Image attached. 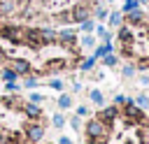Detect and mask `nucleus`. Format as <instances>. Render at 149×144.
I'll return each instance as SVG.
<instances>
[{"mask_svg":"<svg viewBox=\"0 0 149 144\" xmlns=\"http://www.w3.org/2000/svg\"><path fill=\"white\" fill-rule=\"evenodd\" d=\"M0 37L7 39L14 46H23L26 44V26H16V23H5L0 26Z\"/></svg>","mask_w":149,"mask_h":144,"instance_id":"f257e3e1","label":"nucleus"},{"mask_svg":"<svg viewBox=\"0 0 149 144\" xmlns=\"http://www.w3.org/2000/svg\"><path fill=\"white\" fill-rule=\"evenodd\" d=\"M21 132H23V137H26V144H40V142L44 139V132H47V130H44V123H42L40 118H37V121H30V118H28V121L23 123V130H21Z\"/></svg>","mask_w":149,"mask_h":144,"instance_id":"f03ea898","label":"nucleus"},{"mask_svg":"<svg viewBox=\"0 0 149 144\" xmlns=\"http://www.w3.org/2000/svg\"><path fill=\"white\" fill-rule=\"evenodd\" d=\"M86 139H100V137H109V125H105L98 116H88L86 125H84Z\"/></svg>","mask_w":149,"mask_h":144,"instance_id":"7ed1b4c3","label":"nucleus"},{"mask_svg":"<svg viewBox=\"0 0 149 144\" xmlns=\"http://www.w3.org/2000/svg\"><path fill=\"white\" fill-rule=\"evenodd\" d=\"M116 39H119V44H121V51L128 56L130 49H133V42H135V30H133V26L123 23L121 28H116Z\"/></svg>","mask_w":149,"mask_h":144,"instance_id":"20e7f679","label":"nucleus"},{"mask_svg":"<svg viewBox=\"0 0 149 144\" xmlns=\"http://www.w3.org/2000/svg\"><path fill=\"white\" fill-rule=\"evenodd\" d=\"M5 63H7V67H9L12 72H16V77H26V74H30V72H33V65H30V60H28V58L9 56Z\"/></svg>","mask_w":149,"mask_h":144,"instance_id":"39448f33","label":"nucleus"},{"mask_svg":"<svg viewBox=\"0 0 149 144\" xmlns=\"http://www.w3.org/2000/svg\"><path fill=\"white\" fill-rule=\"evenodd\" d=\"M70 16H72V23H81V21L91 19L93 16V2H77L70 9Z\"/></svg>","mask_w":149,"mask_h":144,"instance_id":"423d86ee","label":"nucleus"},{"mask_svg":"<svg viewBox=\"0 0 149 144\" xmlns=\"http://www.w3.org/2000/svg\"><path fill=\"white\" fill-rule=\"evenodd\" d=\"M144 114H147V111H142V109L133 102V98H128V102L123 105V116H126V121H128V123H142V121H144Z\"/></svg>","mask_w":149,"mask_h":144,"instance_id":"0eeeda50","label":"nucleus"},{"mask_svg":"<svg viewBox=\"0 0 149 144\" xmlns=\"http://www.w3.org/2000/svg\"><path fill=\"white\" fill-rule=\"evenodd\" d=\"M58 44L68 46V49H77V30L74 28H61L58 30Z\"/></svg>","mask_w":149,"mask_h":144,"instance_id":"6e6552de","label":"nucleus"},{"mask_svg":"<svg viewBox=\"0 0 149 144\" xmlns=\"http://www.w3.org/2000/svg\"><path fill=\"white\" fill-rule=\"evenodd\" d=\"M119 114H121V109L116 107V105H105L102 109H100V114H98V118L105 123V125H114L116 123V118H119Z\"/></svg>","mask_w":149,"mask_h":144,"instance_id":"1a4fd4ad","label":"nucleus"},{"mask_svg":"<svg viewBox=\"0 0 149 144\" xmlns=\"http://www.w3.org/2000/svg\"><path fill=\"white\" fill-rule=\"evenodd\" d=\"M68 67H70V63H68L65 58H51V60L44 63L42 72H44V74H58V72H63V70H68Z\"/></svg>","mask_w":149,"mask_h":144,"instance_id":"9d476101","label":"nucleus"},{"mask_svg":"<svg viewBox=\"0 0 149 144\" xmlns=\"http://www.w3.org/2000/svg\"><path fill=\"white\" fill-rule=\"evenodd\" d=\"M147 21V14H144V9L142 7H137V9H130L128 14H123V23H128V26H142Z\"/></svg>","mask_w":149,"mask_h":144,"instance_id":"9b49d317","label":"nucleus"},{"mask_svg":"<svg viewBox=\"0 0 149 144\" xmlns=\"http://www.w3.org/2000/svg\"><path fill=\"white\" fill-rule=\"evenodd\" d=\"M26 44L33 46V49H42V46H44L42 35H40V28H28V26H26Z\"/></svg>","mask_w":149,"mask_h":144,"instance_id":"f8f14e48","label":"nucleus"},{"mask_svg":"<svg viewBox=\"0 0 149 144\" xmlns=\"http://www.w3.org/2000/svg\"><path fill=\"white\" fill-rule=\"evenodd\" d=\"M21 111L30 118V121H37V118H42V105H35V102H23V107H21Z\"/></svg>","mask_w":149,"mask_h":144,"instance_id":"ddd939ff","label":"nucleus"},{"mask_svg":"<svg viewBox=\"0 0 149 144\" xmlns=\"http://www.w3.org/2000/svg\"><path fill=\"white\" fill-rule=\"evenodd\" d=\"M40 35H42V42H44V46H49V44H56L58 42V30L56 28H40Z\"/></svg>","mask_w":149,"mask_h":144,"instance_id":"4468645a","label":"nucleus"},{"mask_svg":"<svg viewBox=\"0 0 149 144\" xmlns=\"http://www.w3.org/2000/svg\"><path fill=\"white\" fill-rule=\"evenodd\" d=\"M88 102H91V105H95L98 109H102V107L107 105V100H105V93H102L100 88H91V91H88Z\"/></svg>","mask_w":149,"mask_h":144,"instance_id":"2eb2a0df","label":"nucleus"},{"mask_svg":"<svg viewBox=\"0 0 149 144\" xmlns=\"http://www.w3.org/2000/svg\"><path fill=\"white\" fill-rule=\"evenodd\" d=\"M93 35H95V39H100V42H112V33H109V28H107L105 23H95Z\"/></svg>","mask_w":149,"mask_h":144,"instance_id":"dca6fc26","label":"nucleus"},{"mask_svg":"<svg viewBox=\"0 0 149 144\" xmlns=\"http://www.w3.org/2000/svg\"><path fill=\"white\" fill-rule=\"evenodd\" d=\"M56 105H58V109H61V111H68V109H72V107H74V98H72L70 93H65V91H63V93L58 95Z\"/></svg>","mask_w":149,"mask_h":144,"instance_id":"f3484780","label":"nucleus"},{"mask_svg":"<svg viewBox=\"0 0 149 144\" xmlns=\"http://www.w3.org/2000/svg\"><path fill=\"white\" fill-rule=\"evenodd\" d=\"M123 26V14L121 9H112L109 16H107V28H121Z\"/></svg>","mask_w":149,"mask_h":144,"instance_id":"a211bd4d","label":"nucleus"},{"mask_svg":"<svg viewBox=\"0 0 149 144\" xmlns=\"http://www.w3.org/2000/svg\"><path fill=\"white\" fill-rule=\"evenodd\" d=\"M79 46H81V49H88V51H93V49L98 46V39H95V35H93V33H81Z\"/></svg>","mask_w":149,"mask_h":144,"instance_id":"6ab92c4d","label":"nucleus"},{"mask_svg":"<svg viewBox=\"0 0 149 144\" xmlns=\"http://www.w3.org/2000/svg\"><path fill=\"white\" fill-rule=\"evenodd\" d=\"M112 51H114V44H112V42H100V44L93 49V56L100 60V58H105V56L112 53Z\"/></svg>","mask_w":149,"mask_h":144,"instance_id":"aec40b11","label":"nucleus"},{"mask_svg":"<svg viewBox=\"0 0 149 144\" xmlns=\"http://www.w3.org/2000/svg\"><path fill=\"white\" fill-rule=\"evenodd\" d=\"M95 63H98V58L91 53V56H86V58H81L79 63H77V67L81 70V72H91L93 67H95Z\"/></svg>","mask_w":149,"mask_h":144,"instance_id":"412c9836","label":"nucleus"},{"mask_svg":"<svg viewBox=\"0 0 149 144\" xmlns=\"http://www.w3.org/2000/svg\"><path fill=\"white\" fill-rule=\"evenodd\" d=\"M16 12V0H0V16H9Z\"/></svg>","mask_w":149,"mask_h":144,"instance_id":"4be33fe9","label":"nucleus"},{"mask_svg":"<svg viewBox=\"0 0 149 144\" xmlns=\"http://www.w3.org/2000/svg\"><path fill=\"white\" fill-rule=\"evenodd\" d=\"M109 12H112V9H107L105 5H95V7H93V19L102 23V21H107V16H109Z\"/></svg>","mask_w":149,"mask_h":144,"instance_id":"5701e85b","label":"nucleus"},{"mask_svg":"<svg viewBox=\"0 0 149 144\" xmlns=\"http://www.w3.org/2000/svg\"><path fill=\"white\" fill-rule=\"evenodd\" d=\"M37 86H40V79H37L35 72H30V74L23 77V88H26V91H35Z\"/></svg>","mask_w":149,"mask_h":144,"instance_id":"b1692460","label":"nucleus"},{"mask_svg":"<svg viewBox=\"0 0 149 144\" xmlns=\"http://www.w3.org/2000/svg\"><path fill=\"white\" fill-rule=\"evenodd\" d=\"M65 123H68V118H65V114H63V111L51 114V125H54L56 130H63V128H65Z\"/></svg>","mask_w":149,"mask_h":144,"instance_id":"393cba45","label":"nucleus"},{"mask_svg":"<svg viewBox=\"0 0 149 144\" xmlns=\"http://www.w3.org/2000/svg\"><path fill=\"white\" fill-rule=\"evenodd\" d=\"M133 102H135L142 111H147V109H149V93H140V95H135Z\"/></svg>","mask_w":149,"mask_h":144,"instance_id":"a878e982","label":"nucleus"},{"mask_svg":"<svg viewBox=\"0 0 149 144\" xmlns=\"http://www.w3.org/2000/svg\"><path fill=\"white\" fill-rule=\"evenodd\" d=\"M137 74V67L133 65V63H126V65H121V77L123 79H133Z\"/></svg>","mask_w":149,"mask_h":144,"instance_id":"bb28decb","label":"nucleus"},{"mask_svg":"<svg viewBox=\"0 0 149 144\" xmlns=\"http://www.w3.org/2000/svg\"><path fill=\"white\" fill-rule=\"evenodd\" d=\"M47 86H49L51 91H58V93H63V91H65V81H63L61 77H51Z\"/></svg>","mask_w":149,"mask_h":144,"instance_id":"cd10ccee","label":"nucleus"},{"mask_svg":"<svg viewBox=\"0 0 149 144\" xmlns=\"http://www.w3.org/2000/svg\"><path fill=\"white\" fill-rule=\"evenodd\" d=\"M100 60H102V65H105V67H116V65H119V56H116L114 51H112V53H107V56H105V58H100Z\"/></svg>","mask_w":149,"mask_h":144,"instance_id":"c85d7f7f","label":"nucleus"},{"mask_svg":"<svg viewBox=\"0 0 149 144\" xmlns=\"http://www.w3.org/2000/svg\"><path fill=\"white\" fill-rule=\"evenodd\" d=\"M47 100V95L44 93H40V91H28V102H35V105H42Z\"/></svg>","mask_w":149,"mask_h":144,"instance_id":"c756f323","label":"nucleus"},{"mask_svg":"<svg viewBox=\"0 0 149 144\" xmlns=\"http://www.w3.org/2000/svg\"><path fill=\"white\" fill-rule=\"evenodd\" d=\"M95 23H98V21L91 16V19H86V21H81V23H79V30H81V33H93Z\"/></svg>","mask_w":149,"mask_h":144,"instance_id":"7c9ffc66","label":"nucleus"},{"mask_svg":"<svg viewBox=\"0 0 149 144\" xmlns=\"http://www.w3.org/2000/svg\"><path fill=\"white\" fill-rule=\"evenodd\" d=\"M9 81H19L16 72H12L9 67H2V84H9Z\"/></svg>","mask_w":149,"mask_h":144,"instance_id":"2f4dec72","label":"nucleus"},{"mask_svg":"<svg viewBox=\"0 0 149 144\" xmlns=\"http://www.w3.org/2000/svg\"><path fill=\"white\" fill-rule=\"evenodd\" d=\"M74 114H77L79 118H88V116H91V107H88V105H77V107H74Z\"/></svg>","mask_w":149,"mask_h":144,"instance_id":"473e14b6","label":"nucleus"},{"mask_svg":"<svg viewBox=\"0 0 149 144\" xmlns=\"http://www.w3.org/2000/svg\"><path fill=\"white\" fill-rule=\"evenodd\" d=\"M68 125H70L74 132H81V118H79L77 114H72V116L68 118Z\"/></svg>","mask_w":149,"mask_h":144,"instance_id":"72a5a7b5","label":"nucleus"},{"mask_svg":"<svg viewBox=\"0 0 149 144\" xmlns=\"http://www.w3.org/2000/svg\"><path fill=\"white\" fill-rule=\"evenodd\" d=\"M137 7H140L137 0H123V5H121V14H128L130 9H137Z\"/></svg>","mask_w":149,"mask_h":144,"instance_id":"f704fd0d","label":"nucleus"},{"mask_svg":"<svg viewBox=\"0 0 149 144\" xmlns=\"http://www.w3.org/2000/svg\"><path fill=\"white\" fill-rule=\"evenodd\" d=\"M58 23H72V16H70V9H65V12H58L56 16H54Z\"/></svg>","mask_w":149,"mask_h":144,"instance_id":"c9c22d12","label":"nucleus"},{"mask_svg":"<svg viewBox=\"0 0 149 144\" xmlns=\"http://www.w3.org/2000/svg\"><path fill=\"white\" fill-rule=\"evenodd\" d=\"M126 102H128V95H123V93H116V95H114V102H112V105H116V107L121 109V107H123Z\"/></svg>","mask_w":149,"mask_h":144,"instance_id":"e433bc0d","label":"nucleus"},{"mask_svg":"<svg viewBox=\"0 0 149 144\" xmlns=\"http://www.w3.org/2000/svg\"><path fill=\"white\" fill-rule=\"evenodd\" d=\"M19 88H21V86H19L16 81H9V84H5V91H7V93H19Z\"/></svg>","mask_w":149,"mask_h":144,"instance_id":"4c0bfd02","label":"nucleus"},{"mask_svg":"<svg viewBox=\"0 0 149 144\" xmlns=\"http://www.w3.org/2000/svg\"><path fill=\"white\" fill-rule=\"evenodd\" d=\"M70 91H72V93H79V91H81V81H72V84H70Z\"/></svg>","mask_w":149,"mask_h":144,"instance_id":"58836bf2","label":"nucleus"},{"mask_svg":"<svg viewBox=\"0 0 149 144\" xmlns=\"http://www.w3.org/2000/svg\"><path fill=\"white\" fill-rule=\"evenodd\" d=\"M137 81H140V86H149V74H140Z\"/></svg>","mask_w":149,"mask_h":144,"instance_id":"ea45409f","label":"nucleus"},{"mask_svg":"<svg viewBox=\"0 0 149 144\" xmlns=\"http://www.w3.org/2000/svg\"><path fill=\"white\" fill-rule=\"evenodd\" d=\"M56 144H74V142H72V137H65V135H61Z\"/></svg>","mask_w":149,"mask_h":144,"instance_id":"a19ab883","label":"nucleus"},{"mask_svg":"<svg viewBox=\"0 0 149 144\" xmlns=\"http://www.w3.org/2000/svg\"><path fill=\"white\" fill-rule=\"evenodd\" d=\"M7 58H9V56H7V49H5L2 44H0V63H5Z\"/></svg>","mask_w":149,"mask_h":144,"instance_id":"79ce46f5","label":"nucleus"},{"mask_svg":"<svg viewBox=\"0 0 149 144\" xmlns=\"http://www.w3.org/2000/svg\"><path fill=\"white\" fill-rule=\"evenodd\" d=\"M0 81H2V67H0Z\"/></svg>","mask_w":149,"mask_h":144,"instance_id":"37998d69","label":"nucleus"},{"mask_svg":"<svg viewBox=\"0 0 149 144\" xmlns=\"http://www.w3.org/2000/svg\"><path fill=\"white\" fill-rule=\"evenodd\" d=\"M91 2H98V0H91Z\"/></svg>","mask_w":149,"mask_h":144,"instance_id":"c03bdc74","label":"nucleus"},{"mask_svg":"<svg viewBox=\"0 0 149 144\" xmlns=\"http://www.w3.org/2000/svg\"><path fill=\"white\" fill-rule=\"evenodd\" d=\"M49 144H56V142H49Z\"/></svg>","mask_w":149,"mask_h":144,"instance_id":"a18cd8bd","label":"nucleus"},{"mask_svg":"<svg viewBox=\"0 0 149 144\" xmlns=\"http://www.w3.org/2000/svg\"><path fill=\"white\" fill-rule=\"evenodd\" d=\"M147 5H149V0H147Z\"/></svg>","mask_w":149,"mask_h":144,"instance_id":"49530a36","label":"nucleus"},{"mask_svg":"<svg viewBox=\"0 0 149 144\" xmlns=\"http://www.w3.org/2000/svg\"><path fill=\"white\" fill-rule=\"evenodd\" d=\"M147 58H149V56H147Z\"/></svg>","mask_w":149,"mask_h":144,"instance_id":"de8ad7c7","label":"nucleus"}]
</instances>
